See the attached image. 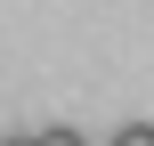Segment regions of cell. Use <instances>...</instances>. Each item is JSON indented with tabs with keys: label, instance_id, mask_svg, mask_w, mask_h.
Instances as JSON below:
<instances>
[{
	"label": "cell",
	"instance_id": "6da1fadb",
	"mask_svg": "<svg viewBox=\"0 0 154 146\" xmlns=\"http://www.w3.org/2000/svg\"><path fill=\"white\" fill-rule=\"evenodd\" d=\"M32 146H89V138H81V130H65V122H57V130H32Z\"/></svg>",
	"mask_w": 154,
	"mask_h": 146
},
{
	"label": "cell",
	"instance_id": "7a4b0ae2",
	"mask_svg": "<svg viewBox=\"0 0 154 146\" xmlns=\"http://www.w3.org/2000/svg\"><path fill=\"white\" fill-rule=\"evenodd\" d=\"M114 146H154V122H130V130H114Z\"/></svg>",
	"mask_w": 154,
	"mask_h": 146
},
{
	"label": "cell",
	"instance_id": "3957f363",
	"mask_svg": "<svg viewBox=\"0 0 154 146\" xmlns=\"http://www.w3.org/2000/svg\"><path fill=\"white\" fill-rule=\"evenodd\" d=\"M0 146H32V130H8V138H0Z\"/></svg>",
	"mask_w": 154,
	"mask_h": 146
}]
</instances>
